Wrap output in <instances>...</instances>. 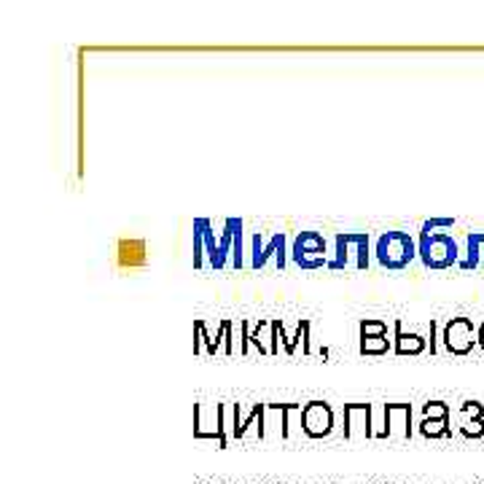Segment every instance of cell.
Segmentation results:
<instances>
[{
    "mask_svg": "<svg viewBox=\"0 0 484 484\" xmlns=\"http://www.w3.org/2000/svg\"><path fill=\"white\" fill-rule=\"evenodd\" d=\"M291 259L299 269H328L326 237L320 232H299L291 248Z\"/></svg>",
    "mask_w": 484,
    "mask_h": 484,
    "instance_id": "4",
    "label": "cell"
},
{
    "mask_svg": "<svg viewBox=\"0 0 484 484\" xmlns=\"http://www.w3.org/2000/svg\"><path fill=\"white\" fill-rule=\"evenodd\" d=\"M460 433H463L465 438H479V436H484V420H476V422H465V425L460 428Z\"/></svg>",
    "mask_w": 484,
    "mask_h": 484,
    "instance_id": "16",
    "label": "cell"
},
{
    "mask_svg": "<svg viewBox=\"0 0 484 484\" xmlns=\"http://www.w3.org/2000/svg\"><path fill=\"white\" fill-rule=\"evenodd\" d=\"M420 433L428 436V438H441V436H452V428H449V417H441V420H430V417H422L420 422Z\"/></svg>",
    "mask_w": 484,
    "mask_h": 484,
    "instance_id": "13",
    "label": "cell"
},
{
    "mask_svg": "<svg viewBox=\"0 0 484 484\" xmlns=\"http://www.w3.org/2000/svg\"><path fill=\"white\" fill-rule=\"evenodd\" d=\"M237 224H240V218H226V221H224V237H221V242H216V237H213V224H210L208 218H197V221H194V226L202 232L205 253H208V261H210L213 269H226V267H229V253L234 250Z\"/></svg>",
    "mask_w": 484,
    "mask_h": 484,
    "instance_id": "3",
    "label": "cell"
},
{
    "mask_svg": "<svg viewBox=\"0 0 484 484\" xmlns=\"http://www.w3.org/2000/svg\"><path fill=\"white\" fill-rule=\"evenodd\" d=\"M452 226H454V221H449V218H433V221L422 224V232L430 234V232H438V229H452Z\"/></svg>",
    "mask_w": 484,
    "mask_h": 484,
    "instance_id": "17",
    "label": "cell"
},
{
    "mask_svg": "<svg viewBox=\"0 0 484 484\" xmlns=\"http://www.w3.org/2000/svg\"><path fill=\"white\" fill-rule=\"evenodd\" d=\"M393 350L385 320H361V355H385Z\"/></svg>",
    "mask_w": 484,
    "mask_h": 484,
    "instance_id": "8",
    "label": "cell"
},
{
    "mask_svg": "<svg viewBox=\"0 0 484 484\" xmlns=\"http://www.w3.org/2000/svg\"><path fill=\"white\" fill-rule=\"evenodd\" d=\"M444 347L452 355H468L476 347V326L471 318H449L444 326Z\"/></svg>",
    "mask_w": 484,
    "mask_h": 484,
    "instance_id": "5",
    "label": "cell"
},
{
    "mask_svg": "<svg viewBox=\"0 0 484 484\" xmlns=\"http://www.w3.org/2000/svg\"><path fill=\"white\" fill-rule=\"evenodd\" d=\"M422 417H430V420H441V417H449V406L444 401H428L422 406Z\"/></svg>",
    "mask_w": 484,
    "mask_h": 484,
    "instance_id": "15",
    "label": "cell"
},
{
    "mask_svg": "<svg viewBox=\"0 0 484 484\" xmlns=\"http://www.w3.org/2000/svg\"><path fill=\"white\" fill-rule=\"evenodd\" d=\"M301 428L310 438H323L334 430V409L326 401H310L301 406Z\"/></svg>",
    "mask_w": 484,
    "mask_h": 484,
    "instance_id": "7",
    "label": "cell"
},
{
    "mask_svg": "<svg viewBox=\"0 0 484 484\" xmlns=\"http://www.w3.org/2000/svg\"><path fill=\"white\" fill-rule=\"evenodd\" d=\"M269 256H277V267H280V269L285 267V234H283V232H277V234L269 240L267 248H261V234H259V232L253 234V259H250V267H253V269H261V267L269 261Z\"/></svg>",
    "mask_w": 484,
    "mask_h": 484,
    "instance_id": "9",
    "label": "cell"
},
{
    "mask_svg": "<svg viewBox=\"0 0 484 484\" xmlns=\"http://www.w3.org/2000/svg\"><path fill=\"white\" fill-rule=\"evenodd\" d=\"M476 344H479V350L484 352V320L476 326Z\"/></svg>",
    "mask_w": 484,
    "mask_h": 484,
    "instance_id": "19",
    "label": "cell"
},
{
    "mask_svg": "<svg viewBox=\"0 0 484 484\" xmlns=\"http://www.w3.org/2000/svg\"><path fill=\"white\" fill-rule=\"evenodd\" d=\"M149 253H146V242L143 240H122L119 242V264L127 269L135 267H146Z\"/></svg>",
    "mask_w": 484,
    "mask_h": 484,
    "instance_id": "12",
    "label": "cell"
},
{
    "mask_svg": "<svg viewBox=\"0 0 484 484\" xmlns=\"http://www.w3.org/2000/svg\"><path fill=\"white\" fill-rule=\"evenodd\" d=\"M374 256L385 269H403L417 259V242L409 232H385L374 245Z\"/></svg>",
    "mask_w": 484,
    "mask_h": 484,
    "instance_id": "1",
    "label": "cell"
},
{
    "mask_svg": "<svg viewBox=\"0 0 484 484\" xmlns=\"http://www.w3.org/2000/svg\"><path fill=\"white\" fill-rule=\"evenodd\" d=\"M264 414H267V403H253L250 414H248V417H245V420H242V422L232 430V436H234V438H242V436L248 433V428H250L256 420H259V422H264Z\"/></svg>",
    "mask_w": 484,
    "mask_h": 484,
    "instance_id": "14",
    "label": "cell"
},
{
    "mask_svg": "<svg viewBox=\"0 0 484 484\" xmlns=\"http://www.w3.org/2000/svg\"><path fill=\"white\" fill-rule=\"evenodd\" d=\"M428 347V339L420 336V334H406L401 328V320L393 323V352L395 355H420L425 352Z\"/></svg>",
    "mask_w": 484,
    "mask_h": 484,
    "instance_id": "11",
    "label": "cell"
},
{
    "mask_svg": "<svg viewBox=\"0 0 484 484\" xmlns=\"http://www.w3.org/2000/svg\"><path fill=\"white\" fill-rule=\"evenodd\" d=\"M336 256L328 261V269H344L347 267V248L355 245L358 253V269H369V232H339L334 237Z\"/></svg>",
    "mask_w": 484,
    "mask_h": 484,
    "instance_id": "6",
    "label": "cell"
},
{
    "mask_svg": "<svg viewBox=\"0 0 484 484\" xmlns=\"http://www.w3.org/2000/svg\"><path fill=\"white\" fill-rule=\"evenodd\" d=\"M194 328H197L200 339L208 344V355H216V352H218V344H221V339H226V355H232V352H234V347H232V320H224L216 336L205 334V323H202V320H197V323H194ZM200 339L194 342V352H202V347H200Z\"/></svg>",
    "mask_w": 484,
    "mask_h": 484,
    "instance_id": "10",
    "label": "cell"
},
{
    "mask_svg": "<svg viewBox=\"0 0 484 484\" xmlns=\"http://www.w3.org/2000/svg\"><path fill=\"white\" fill-rule=\"evenodd\" d=\"M430 352H436V323L430 320Z\"/></svg>",
    "mask_w": 484,
    "mask_h": 484,
    "instance_id": "20",
    "label": "cell"
},
{
    "mask_svg": "<svg viewBox=\"0 0 484 484\" xmlns=\"http://www.w3.org/2000/svg\"><path fill=\"white\" fill-rule=\"evenodd\" d=\"M417 256L428 269H446L452 264H457V245L452 240V234L446 232H420L417 240Z\"/></svg>",
    "mask_w": 484,
    "mask_h": 484,
    "instance_id": "2",
    "label": "cell"
},
{
    "mask_svg": "<svg viewBox=\"0 0 484 484\" xmlns=\"http://www.w3.org/2000/svg\"><path fill=\"white\" fill-rule=\"evenodd\" d=\"M202 253H205V240H202V232L194 226V267L197 269L202 267Z\"/></svg>",
    "mask_w": 484,
    "mask_h": 484,
    "instance_id": "18",
    "label": "cell"
}]
</instances>
